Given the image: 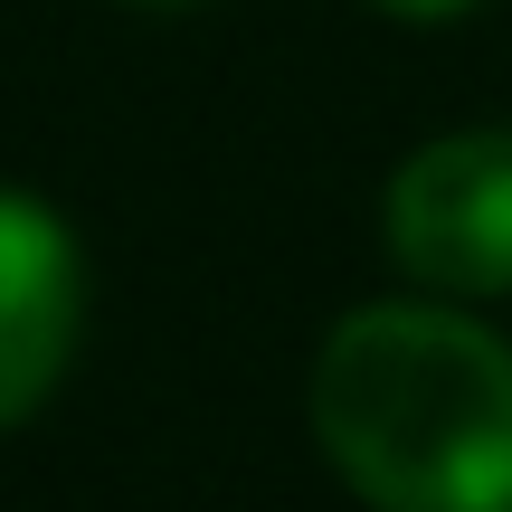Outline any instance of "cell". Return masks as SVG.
<instances>
[{
	"instance_id": "cell-1",
	"label": "cell",
	"mask_w": 512,
	"mask_h": 512,
	"mask_svg": "<svg viewBox=\"0 0 512 512\" xmlns=\"http://www.w3.org/2000/svg\"><path fill=\"white\" fill-rule=\"evenodd\" d=\"M313 446L380 512H512V342L456 294L351 304L313 351Z\"/></svg>"
},
{
	"instance_id": "cell-2",
	"label": "cell",
	"mask_w": 512,
	"mask_h": 512,
	"mask_svg": "<svg viewBox=\"0 0 512 512\" xmlns=\"http://www.w3.org/2000/svg\"><path fill=\"white\" fill-rule=\"evenodd\" d=\"M380 238L399 256V275L427 294H456V304L512 294V124L418 143L389 171Z\"/></svg>"
},
{
	"instance_id": "cell-3",
	"label": "cell",
	"mask_w": 512,
	"mask_h": 512,
	"mask_svg": "<svg viewBox=\"0 0 512 512\" xmlns=\"http://www.w3.org/2000/svg\"><path fill=\"white\" fill-rule=\"evenodd\" d=\"M76 313H86V266H76L67 219L38 190L0 181V437L29 427L67 380Z\"/></svg>"
},
{
	"instance_id": "cell-4",
	"label": "cell",
	"mask_w": 512,
	"mask_h": 512,
	"mask_svg": "<svg viewBox=\"0 0 512 512\" xmlns=\"http://www.w3.org/2000/svg\"><path fill=\"white\" fill-rule=\"evenodd\" d=\"M370 10H389V19H465L475 0H370Z\"/></svg>"
},
{
	"instance_id": "cell-5",
	"label": "cell",
	"mask_w": 512,
	"mask_h": 512,
	"mask_svg": "<svg viewBox=\"0 0 512 512\" xmlns=\"http://www.w3.org/2000/svg\"><path fill=\"white\" fill-rule=\"evenodd\" d=\"M133 10H200V0H133Z\"/></svg>"
}]
</instances>
